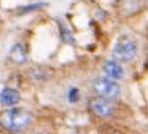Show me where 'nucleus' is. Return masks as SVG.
Returning <instances> with one entry per match:
<instances>
[{"mask_svg": "<svg viewBox=\"0 0 148 134\" xmlns=\"http://www.w3.org/2000/svg\"><path fill=\"white\" fill-rule=\"evenodd\" d=\"M0 123H2V126H5L10 131L19 133V131L27 129L33 123V114L30 111H27V109L13 108V109H10V111L2 114Z\"/></svg>", "mask_w": 148, "mask_h": 134, "instance_id": "f257e3e1", "label": "nucleus"}, {"mask_svg": "<svg viewBox=\"0 0 148 134\" xmlns=\"http://www.w3.org/2000/svg\"><path fill=\"white\" fill-rule=\"evenodd\" d=\"M139 53V45L137 42L130 38V36H120L115 41L114 48H112V56L114 61H120V63H130L133 61Z\"/></svg>", "mask_w": 148, "mask_h": 134, "instance_id": "f03ea898", "label": "nucleus"}, {"mask_svg": "<svg viewBox=\"0 0 148 134\" xmlns=\"http://www.w3.org/2000/svg\"><path fill=\"white\" fill-rule=\"evenodd\" d=\"M92 89L97 95H100L101 98H119L120 97V86L117 84V81H112L106 76H101V78H97L92 83Z\"/></svg>", "mask_w": 148, "mask_h": 134, "instance_id": "7ed1b4c3", "label": "nucleus"}, {"mask_svg": "<svg viewBox=\"0 0 148 134\" xmlns=\"http://www.w3.org/2000/svg\"><path fill=\"white\" fill-rule=\"evenodd\" d=\"M114 109H115V104L108 98H101L100 97V98L92 101V111L98 117H105V119L106 117H111L114 114Z\"/></svg>", "mask_w": 148, "mask_h": 134, "instance_id": "20e7f679", "label": "nucleus"}, {"mask_svg": "<svg viewBox=\"0 0 148 134\" xmlns=\"http://www.w3.org/2000/svg\"><path fill=\"white\" fill-rule=\"evenodd\" d=\"M21 101V94L14 87H3L0 92V104L6 108H13Z\"/></svg>", "mask_w": 148, "mask_h": 134, "instance_id": "39448f33", "label": "nucleus"}, {"mask_svg": "<svg viewBox=\"0 0 148 134\" xmlns=\"http://www.w3.org/2000/svg\"><path fill=\"white\" fill-rule=\"evenodd\" d=\"M103 72H105L106 78L112 81H120L125 76V70H123V67L117 61H106L105 66H103Z\"/></svg>", "mask_w": 148, "mask_h": 134, "instance_id": "423d86ee", "label": "nucleus"}, {"mask_svg": "<svg viewBox=\"0 0 148 134\" xmlns=\"http://www.w3.org/2000/svg\"><path fill=\"white\" fill-rule=\"evenodd\" d=\"M11 59L14 61L16 64H23L27 61V50L23 47V44H16V45L11 48Z\"/></svg>", "mask_w": 148, "mask_h": 134, "instance_id": "0eeeda50", "label": "nucleus"}, {"mask_svg": "<svg viewBox=\"0 0 148 134\" xmlns=\"http://www.w3.org/2000/svg\"><path fill=\"white\" fill-rule=\"evenodd\" d=\"M79 98V89L78 87H70L69 92H67V100L70 101V103H77Z\"/></svg>", "mask_w": 148, "mask_h": 134, "instance_id": "6e6552de", "label": "nucleus"}, {"mask_svg": "<svg viewBox=\"0 0 148 134\" xmlns=\"http://www.w3.org/2000/svg\"><path fill=\"white\" fill-rule=\"evenodd\" d=\"M42 6H45V3H34V5H30V6L22 8V11H21V13H22V14H25V13H30V11L39 10V8H42Z\"/></svg>", "mask_w": 148, "mask_h": 134, "instance_id": "1a4fd4ad", "label": "nucleus"}]
</instances>
